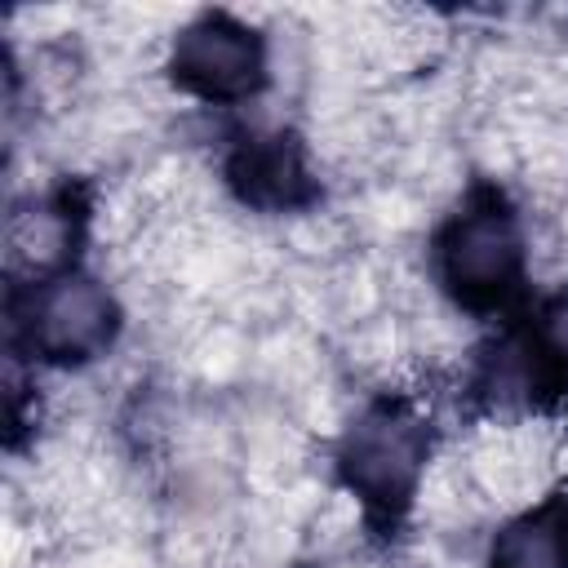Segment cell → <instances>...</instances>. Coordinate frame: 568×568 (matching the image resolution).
I'll list each match as a JSON object with an SVG mask.
<instances>
[{
  "mask_svg": "<svg viewBox=\"0 0 568 568\" xmlns=\"http://www.w3.org/2000/svg\"><path fill=\"white\" fill-rule=\"evenodd\" d=\"M346 488L377 515H399L426 470V426L404 404L368 408L342 439L337 453Z\"/></svg>",
  "mask_w": 568,
  "mask_h": 568,
  "instance_id": "6da1fadb",
  "label": "cell"
},
{
  "mask_svg": "<svg viewBox=\"0 0 568 568\" xmlns=\"http://www.w3.org/2000/svg\"><path fill=\"white\" fill-rule=\"evenodd\" d=\"M524 266V235L510 209L497 200L470 204L439 235V275L448 293L466 306L501 302Z\"/></svg>",
  "mask_w": 568,
  "mask_h": 568,
  "instance_id": "7a4b0ae2",
  "label": "cell"
},
{
  "mask_svg": "<svg viewBox=\"0 0 568 568\" xmlns=\"http://www.w3.org/2000/svg\"><path fill=\"white\" fill-rule=\"evenodd\" d=\"M169 75L178 89L204 102H244L266 80L262 36L231 13H200L186 22L169 53Z\"/></svg>",
  "mask_w": 568,
  "mask_h": 568,
  "instance_id": "3957f363",
  "label": "cell"
},
{
  "mask_svg": "<svg viewBox=\"0 0 568 568\" xmlns=\"http://www.w3.org/2000/svg\"><path fill=\"white\" fill-rule=\"evenodd\" d=\"M115 297L89 275H58L36 288L27 311L31 351L49 364H84L102 355L115 337Z\"/></svg>",
  "mask_w": 568,
  "mask_h": 568,
  "instance_id": "277c9868",
  "label": "cell"
},
{
  "mask_svg": "<svg viewBox=\"0 0 568 568\" xmlns=\"http://www.w3.org/2000/svg\"><path fill=\"white\" fill-rule=\"evenodd\" d=\"M226 178L235 186V195L253 209H271V213H284V209H302L311 195H315V182H311V169L297 151L293 138L284 133H266V138H244L226 164Z\"/></svg>",
  "mask_w": 568,
  "mask_h": 568,
  "instance_id": "5b68a950",
  "label": "cell"
},
{
  "mask_svg": "<svg viewBox=\"0 0 568 568\" xmlns=\"http://www.w3.org/2000/svg\"><path fill=\"white\" fill-rule=\"evenodd\" d=\"M71 244H75V213L62 200H40V204L9 213L4 248H9L13 271L49 275L71 257Z\"/></svg>",
  "mask_w": 568,
  "mask_h": 568,
  "instance_id": "8992f818",
  "label": "cell"
},
{
  "mask_svg": "<svg viewBox=\"0 0 568 568\" xmlns=\"http://www.w3.org/2000/svg\"><path fill=\"white\" fill-rule=\"evenodd\" d=\"M488 568H568V506L546 501L510 519L488 550Z\"/></svg>",
  "mask_w": 568,
  "mask_h": 568,
  "instance_id": "52a82bcc",
  "label": "cell"
},
{
  "mask_svg": "<svg viewBox=\"0 0 568 568\" xmlns=\"http://www.w3.org/2000/svg\"><path fill=\"white\" fill-rule=\"evenodd\" d=\"M537 328H541V351L568 368V284L541 306Z\"/></svg>",
  "mask_w": 568,
  "mask_h": 568,
  "instance_id": "ba28073f",
  "label": "cell"
}]
</instances>
